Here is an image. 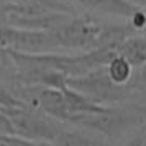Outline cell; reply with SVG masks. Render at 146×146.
<instances>
[{
  "instance_id": "cell-1",
  "label": "cell",
  "mask_w": 146,
  "mask_h": 146,
  "mask_svg": "<svg viewBox=\"0 0 146 146\" xmlns=\"http://www.w3.org/2000/svg\"><path fill=\"white\" fill-rule=\"evenodd\" d=\"M67 125L79 126L100 135L110 143L138 130L146 123V105L139 102H126L117 105H100L95 110L74 115Z\"/></svg>"
},
{
  "instance_id": "cell-6",
  "label": "cell",
  "mask_w": 146,
  "mask_h": 146,
  "mask_svg": "<svg viewBox=\"0 0 146 146\" xmlns=\"http://www.w3.org/2000/svg\"><path fill=\"white\" fill-rule=\"evenodd\" d=\"M51 143L54 146H112L108 139L102 138L97 133L67 123L62 125V128Z\"/></svg>"
},
{
  "instance_id": "cell-2",
  "label": "cell",
  "mask_w": 146,
  "mask_h": 146,
  "mask_svg": "<svg viewBox=\"0 0 146 146\" xmlns=\"http://www.w3.org/2000/svg\"><path fill=\"white\" fill-rule=\"evenodd\" d=\"M67 86L99 105H117V104H126V102H136L135 92L130 89V86L113 84L108 79L104 66L94 69L80 77H69Z\"/></svg>"
},
{
  "instance_id": "cell-13",
  "label": "cell",
  "mask_w": 146,
  "mask_h": 146,
  "mask_svg": "<svg viewBox=\"0 0 146 146\" xmlns=\"http://www.w3.org/2000/svg\"><path fill=\"white\" fill-rule=\"evenodd\" d=\"M0 135H13L10 118H8L7 112L3 110V107H0Z\"/></svg>"
},
{
  "instance_id": "cell-7",
  "label": "cell",
  "mask_w": 146,
  "mask_h": 146,
  "mask_svg": "<svg viewBox=\"0 0 146 146\" xmlns=\"http://www.w3.org/2000/svg\"><path fill=\"white\" fill-rule=\"evenodd\" d=\"M117 54L125 58L131 66L146 62V33H133L115 44Z\"/></svg>"
},
{
  "instance_id": "cell-8",
  "label": "cell",
  "mask_w": 146,
  "mask_h": 146,
  "mask_svg": "<svg viewBox=\"0 0 146 146\" xmlns=\"http://www.w3.org/2000/svg\"><path fill=\"white\" fill-rule=\"evenodd\" d=\"M104 69H105L108 79L112 80L113 84L126 86V84H128V80L131 79L135 66H131L125 58H121V56L117 54V56H113L112 59L104 66Z\"/></svg>"
},
{
  "instance_id": "cell-15",
  "label": "cell",
  "mask_w": 146,
  "mask_h": 146,
  "mask_svg": "<svg viewBox=\"0 0 146 146\" xmlns=\"http://www.w3.org/2000/svg\"><path fill=\"white\" fill-rule=\"evenodd\" d=\"M143 146H146V136H145V141H143Z\"/></svg>"
},
{
  "instance_id": "cell-3",
  "label": "cell",
  "mask_w": 146,
  "mask_h": 146,
  "mask_svg": "<svg viewBox=\"0 0 146 146\" xmlns=\"http://www.w3.org/2000/svg\"><path fill=\"white\" fill-rule=\"evenodd\" d=\"M7 112L13 135L21 136L27 139L35 141H53L56 135L62 128V121L46 115L44 112H40L33 107H28L25 104L10 108H3Z\"/></svg>"
},
{
  "instance_id": "cell-5",
  "label": "cell",
  "mask_w": 146,
  "mask_h": 146,
  "mask_svg": "<svg viewBox=\"0 0 146 146\" xmlns=\"http://www.w3.org/2000/svg\"><path fill=\"white\" fill-rule=\"evenodd\" d=\"M66 2H69L77 12L117 20H130L141 8L130 0H66Z\"/></svg>"
},
{
  "instance_id": "cell-10",
  "label": "cell",
  "mask_w": 146,
  "mask_h": 146,
  "mask_svg": "<svg viewBox=\"0 0 146 146\" xmlns=\"http://www.w3.org/2000/svg\"><path fill=\"white\" fill-rule=\"evenodd\" d=\"M0 146H54L49 141H35L17 136V135H0Z\"/></svg>"
},
{
  "instance_id": "cell-9",
  "label": "cell",
  "mask_w": 146,
  "mask_h": 146,
  "mask_svg": "<svg viewBox=\"0 0 146 146\" xmlns=\"http://www.w3.org/2000/svg\"><path fill=\"white\" fill-rule=\"evenodd\" d=\"M5 2L15 3V5H23V7L46 8V10L61 12V13H69V15L80 13V12H77L69 2H66V0H5Z\"/></svg>"
},
{
  "instance_id": "cell-11",
  "label": "cell",
  "mask_w": 146,
  "mask_h": 146,
  "mask_svg": "<svg viewBox=\"0 0 146 146\" xmlns=\"http://www.w3.org/2000/svg\"><path fill=\"white\" fill-rule=\"evenodd\" d=\"M23 102L15 97V94L12 92V89L3 82L0 80V107L3 108H10V107H17V105H21Z\"/></svg>"
},
{
  "instance_id": "cell-14",
  "label": "cell",
  "mask_w": 146,
  "mask_h": 146,
  "mask_svg": "<svg viewBox=\"0 0 146 146\" xmlns=\"http://www.w3.org/2000/svg\"><path fill=\"white\" fill-rule=\"evenodd\" d=\"M130 2H133V3H136V5H139V7H143L146 3V0H130Z\"/></svg>"
},
{
  "instance_id": "cell-12",
  "label": "cell",
  "mask_w": 146,
  "mask_h": 146,
  "mask_svg": "<svg viewBox=\"0 0 146 146\" xmlns=\"http://www.w3.org/2000/svg\"><path fill=\"white\" fill-rule=\"evenodd\" d=\"M145 136H146V123L143 126H139L138 130L135 131V135H133L131 138L128 139L123 146H143Z\"/></svg>"
},
{
  "instance_id": "cell-4",
  "label": "cell",
  "mask_w": 146,
  "mask_h": 146,
  "mask_svg": "<svg viewBox=\"0 0 146 146\" xmlns=\"http://www.w3.org/2000/svg\"><path fill=\"white\" fill-rule=\"evenodd\" d=\"M0 48L25 54L64 53L49 30H25L0 23Z\"/></svg>"
}]
</instances>
